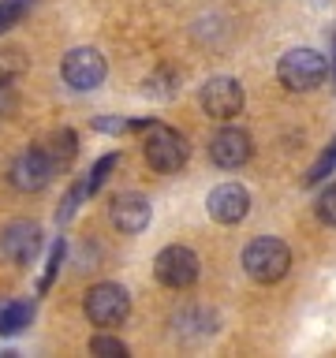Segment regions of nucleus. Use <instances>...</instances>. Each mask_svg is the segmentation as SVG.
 I'll return each instance as SVG.
<instances>
[{
  "label": "nucleus",
  "instance_id": "f257e3e1",
  "mask_svg": "<svg viewBox=\"0 0 336 358\" xmlns=\"http://www.w3.org/2000/svg\"><path fill=\"white\" fill-rule=\"evenodd\" d=\"M142 134H146V138H142V153H146V164H150L153 172H179V168L187 164L190 145H187V138L176 127L150 120Z\"/></svg>",
  "mask_w": 336,
  "mask_h": 358
},
{
  "label": "nucleus",
  "instance_id": "f03ea898",
  "mask_svg": "<svg viewBox=\"0 0 336 358\" xmlns=\"http://www.w3.org/2000/svg\"><path fill=\"white\" fill-rule=\"evenodd\" d=\"M329 75V64L318 49H288L276 64V78L284 83L291 94H310L318 90Z\"/></svg>",
  "mask_w": 336,
  "mask_h": 358
},
{
  "label": "nucleus",
  "instance_id": "7ed1b4c3",
  "mask_svg": "<svg viewBox=\"0 0 336 358\" xmlns=\"http://www.w3.org/2000/svg\"><path fill=\"white\" fill-rule=\"evenodd\" d=\"M243 268L251 280H258V284H276V280H284V273L291 268V250L280 239H273V235H262V239L246 243Z\"/></svg>",
  "mask_w": 336,
  "mask_h": 358
},
{
  "label": "nucleus",
  "instance_id": "20e7f679",
  "mask_svg": "<svg viewBox=\"0 0 336 358\" xmlns=\"http://www.w3.org/2000/svg\"><path fill=\"white\" fill-rule=\"evenodd\" d=\"M202 273V262H198V254L190 250V246H164L161 254L153 257V276L161 280L164 287H172V291H187V287H195V280Z\"/></svg>",
  "mask_w": 336,
  "mask_h": 358
},
{
  "label": "nucleus",
  "instance_id": "39448f33",
  "mask_svg": "<svg viewBox=\"0 0 336 358\" xmlns=\"http://www.w3.org/2000/svg\"><path fill=\"white\" fill-rule=\"evenodd\" d=\"M60 172V164L52 161L49 150H41V145H34V150H22L15 161L8 168V183L22 190V194H30V190H41L52 183V176Z\"/></svg>",
  "mask_w": 336,
  "mask_h": 358
},
{
  "label": "nucleus",
  "instance_id": "423d86ee",
  "mask_svg": "<svg viewBox=\"0 0 336 358\" xmlns=\"http://www.w3.org/2000/svg\"><path fill=\"white\" fill-rule=\"evenodd\" d=\"M83 310H86V317L94 324L112 329V324L127 321L131 295H127V287H120V284H94L86 291V299H83Z\"/></svg>",
  "mask_w": 336,
  "mask_h": 358
},
{
  "label": "nucleus",
  "instance_id": "0eeeda50",
  "mask_svg": "<svg viewBox=\"0 0 336 358\" xmlns=\"http://www.w3.org/2000/svg\"><path fill=\"white\" fill-rule=\"evenodd\" d=\"M198 105L206 108V116H213V120H232V116H239L243 105H246V90L239 86V78L217 75V78H209V83H202Z\"/></svg>",
  "mask_w": 336,
  "mask_h": 358
},
{
  "label": "nucleus",
  "instance_id": "6e6552de",
  "mask_svg": "<svg viewBox=\"0 0 336 358\" xmlns=\"http://www.w3.org/2000/svg\"><path fill=\"white\" fill-rule=\"evenodd\" d=\"M64 83L71 90H97L101 83H105L108 75V64L105 56H101L97 49H90V45H83V49H71L64 56Z\"/></svg>",
  "mask_w": 336,
  "mask_h": 358
},
{
  "label": "nucleus",
  "instance_id": "1a4fd4ad",
  "mask_svg": "<svg viewBox=\"0 0 336 358\" xmlns=\"http://www.w3.org/2000/svg\"><path fill=\"white\" fill-rule=\"evenodd\" d=\"M41 250V228L30 220H11L4 231H0V254L8 257L11 265H34V257Z\"/></svg>",
  "mask_w": 336,
  "mask_h": 358
},
{
  "label": "nucleus",
  "instance_id": "9d476101",
  "mask_svg": "<svg viewBox=\"0 0 336 358\" xmlns=\"http://www.w3.org/2000/svg\"><path fill=\"white\" fill-rule=\"evenodd\" d=\"M150 217H153V206L150 198L139 194V190H123L108 201V220L116 224L123 235H139L150 228Z\"/></svg>",
  "mask_w": 336,
  "mask_h": 358
},
{
  "label": "nucleus",
  "instance_id": "9b49d317",
  "mask_svg": "<svg viewBox=\"0 0 336 358\" xmlns=\"http://www.w3.org/2000/svg\"><path fill=\"white\" fill-rule=\"evenodd\" d=\"M206 209L217 224H243L246 213H251V194H246V187H239V183H220V187L209 190Z\"/></svg>",
  "mask_w": 336,
  "mask_h": 358
},
{
  "label": "nucleus",
  "instance_id": "f8f14e48",
  "mask_svg": "<svg viewBox=\"0 0 336 358\" xmlns=\"http://www.w3.org/2000/svg\"><path fill=\"white\" fill-rule=\"evenodd\" d=\"M251 153H254V142L243 127H224L209 138V161L217 168H239L251 161Z\"/></svg>",
  "mask_w": 336,
  "mask_h": 358
},
{
  "label": "nucleus",
  "instance_id": "ddd939ff",
  "mask_svg": "<svg viewBox=\"0 0 336 358\" xmlns=\"http://www.w3.org/2000/svg\"><path fill=\"white\" fill-rule=\"evenodd\" d=\"M34 306L27 299H4L0 302V336H19L30 324Z\"/></svg>",
  "mask_w": 336,
  "mask_h": 358
},
{
  "label": "nucleus",
  "instance_id": "4468645a",
  "mask_svg": "<svg viewBox=\"0 0 336 358\" xmlns=\"http://www.w3.org/2000/svg\"><path fill=\"white\" fill-rule=\"evenodd\" d=\"M45 150L52 153V161L60 164V168H67V164L75 161V153H78V138H75V131H71V127H60V131H56L52 138H49V145H45Z\"/></svg>",
  "mask_w": 336,
  "mask_h": 358
},
{
  "label": "nucleus",
  "instance_id": "2eb2a0df",
  "mask_svg": "<svg viewBox=\"0 0 336 358\" xmlns=\"http://www.w3.org/2000/svg\"><path fill=\"white\" fill-rule=\"evenodd\" d=\"M116 164H120V153H105L94 168H90V176H83V187H86V194H90V198H94L97 190L105 187V179H108V172H112Z\"/></svg>",
  "mask_w": 336,
  "mask_h": 358
},
{
  "label": "nucleus",
  "instance_id": "dca6fc26",
  "mask_svg": "<svg viewBox=\"0 0 336 358\" xmlns=\"http://www.w3.org/2000/svg\"><path fill=\"white\" fill-rule=\"evenodd\" d=\"M332 168H336V138L329 142V150H325V153L318 157V161L310 164V172H307V187H318L321 179L332 172Z\"/></svg>",
  "mask_w": 336,
  "mask_h": 358
},
{
  "label": "nucleus",
  "instance_id": "f3484780",
  "mask_svg": "<svg viewBox=\"0 0 336 358\" xmlns=\"http://www.w3.org/2000/svg\"><path fill=\"white\" fill-rule=\"evenodd\" d=\"M64 254H67V243H64V239H56V243H52V250H49V265H45V276H41V284H38L41 295L52 287V280H56V273H60V265H64Z\"/></svg>",
  "mask_w": 336,
  "mask_h": 358
},
{
  "label": "nucleus",
  "instance_id": "a211bd4d",
  "mask_svg": "<svg viewBox=\"0 0 336 358\" xmlns=\"http://www.w3.org/2000/svg\"><path fill=\"white\" fill-rule=\"evenodd\" d=\"M30 4L34 0H0V34H4L8 27H15V22L27 15Z\"/></svg>",
  "mask_w": 336,
  "mask_h": 358
},
{
  "label": "nucleus",
  "instance_id": "6ab92c4d",
  "mask_svg": "<svg viewBox=\"0 0 336 358\" xmlns=\"http://www.w3.org/2000/svg\"><path fill=\"white\" fill-rule=\"evenodd\" d=\"M168 83H176V71H157V75L146 78V94H153V97H172L176 86H168Z\"/></svg>",
  "mask_w": 336,
  "mask_h": 358
},
{
  "label": "nucleus",
  "instance_id": "aec40b11",
  "mask_svg": "<svg viewBox=\"0 0 336 358\" xmlns=\"http://www.w3.org/2000/svg\"><path fill=\"white\" fill-rule=\"evenodd\" d=\"M90 355H105V358L127 355V343L116 340V336H94V340H90Z\"/></svg>",
  "mask_w": 336,
  "mask_h": 358
},
{
  "label": "nucleus",
  "instance_id": "412c9836",
  "mask_svg": "<svg viewBox=\"0 0 336 358\" xmlns=\"http://www.w3.org/2000/svg\"><path fill=\"white\" fill-rule=\"evenodd\" d=\"M318 220L329 224V228H336V183L318 198Z\"/></svg>",
  "mask_w": 336,
  "mask_h": 358
},
{
  "label": "nucleus",
  "instance_id": "4be33fe9",
  "mask_svg": "<svg viewBox=\"0 0 336 358\" xmlns=\"http://www.w3.org/2000/svg\"><path fill=\"white\" fill-rule=\"evenodd\" d=\"M94 127H97V131H105V134H123V131H131V120H120V116H97V120H94Z\"/></svg>",
  "mask_w": 336,
  "mask_h": 358
},
{
  "label": "nucleus",
  "instance_id": "5701e85b",
  "mask_svg": "<svg viewBox=\"0 0 336 358\" xmlns=\"http://www.w3.org/2000/svg\"><path fill=\"white\" fill-rule=\"evenodd\" d=\"M332 67H336V34H332Z\"/></svg>",
  "mask_w": 336,
  "mask_h": 358
}]
</instances>
